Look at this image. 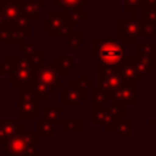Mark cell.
I'll list each match as a JSON object with an SVG mask.
<instances>
[{
  "label": "cell",
  "mask_w": 156,
  "mask_h": 156,
  "mask_svg": "<svg viewBox=\"0 0 156 156\" xmlns=\"http://www.w3.org/2000/svg\"><path fill=\"white\" fill-rule=\"evenodd\" d=\"M92 55L99 59V65L107 67H118L126 58L123 44L112 37L92 38Z\"/></svg>",
  "instance_id": "cell-1"
},
{
  "label": "cell",
  "mask_w": 156,
  "mask_h": 156,
  "mask_svg": "<svg viewBox=\"0 0 156 156\" xmlns=\"http://www.w3.org/2000/svg\"><path fill=\"white\" fill-rule=\"evenodd\" d=\"M40 138L37 130L16 134L5 144V152L10 156H36L37 155V141Z\"/></svg>",
  "instance_id": "cell-2"
},
{
  "label": "cell",
  "mask_w": 156,
  "mask_h": 156,
  "mask_svg": "<svg viewBox=\"0 0 156 156\" xmlns=\"http://www.w3.org/2000/svg\"><path fill=\"white\" fill-rule=\"evenodd\" d=\"M76 22L71 21L66 12H51L43 19V30L48 33L51 38L69 37L76 30Z\"/></svg>",
  "instance_id": "cell-3"
},
{
  "label": "cell",
  "mask_w": 156,
  "mask_h": 156,
  "mask_svg": "<svg viewBox=\"0 0 156 156\" xmlns=\"http://www.w3.org/2000/svg\"><path fill=\"white\" fill-rule=\"evenodd\" d=\"M37 66L30 58H18L15 69L11 74V86L18 89V93L30 90L32 76L37 71Z\"/></svg>",
  "instance_id": "cell-4"
},
{
  "label": "cell",
  "mask_w": 156,
  "mask_h": 156,
  "mask_svg": "<svg viewBox=\"0 0 156 156\" xmlns=\"http://www.w3.org/2000/svg\"><path fill=\"white\" fill-rule=\"evenodd\" d=\"M88 78L81 74L80 80H70L66 86H62V105L63 107H80L88 99Z\"/></svg>",
  "instance_id": "cell-5"
},
{
  "label": "cell",
  "mask_w": 156,
  "mask_h": 156,
  "mask_svg": "<svg viewBox=\"0 0 156 156\" xmlns=\"http://www.w3.org/2000/svg\"><path fill=\"white\" fill-rule=\"evenodd\" d=\"M93 110V125L94 126H104L105 129L114 125L116 121L125 116V105L121 103L111 101L103 105H92Z\"/></svg>",
  "instance_id": "cell-6"
},
{
  "label": "cell",
  "mask_w": 156,
  "mask_h": 156,
  "mask_svg": "<svg viewBox=\"0 0 156 156\" xmlns=\"http://www.w3.org/2000/svg\"><path fill=\"white\" fill-rule=\"evenodd\" d=\"M118 37L123 40L125 45H134L141 38V21L138 18H119L118 19Z\"/></svg>",
  "instance_id": "cell-7"
},
{
  "label": "cell",
  "mask_w": 156,
  "mask_h": 156,
  "mask_svg": "<svg viewBox=\"0 0 156 156\" xmlns=\"http://www.w3.org/2000/svg\"><path fill=\"white\" fill-rule=\"evenodd\" d=\"M0 11L3 15V21H4L3 27H21L19 22L26 15L23 12L21 0H2Z\"/></svg>",
  "instance_id": "cell-8"
},
{
  "label": "cell",
  "mask_w": 156,
  "mask_h": 156,
  "mask_svg": "<svg viewBox=\"0 0 156 156\" xmlns=\"http://www.w3.org/2000/svg\"><path fill=\"white\" fill-rule=\"evenodd\" d=\"M125 83V78L122 77L119 67H107L99 65V85L111 94Z\"/></svg>",
  "instance_id": "cell-9"
},
{
  "label": "cell",
  "mask_w": 156,
  "mask_h": 156,
  "mask_svg": "<svg viewBox=\"0 0 156 156\" xmlns=\"http://www.w3.org/2000/svg\"><path fill=\"white\" fill-rule=\"evenodd\" d=\"M38 100L32 93V90H25L19 93L18 100V118L19 119H37Z\"/></svg>",
  "instance_id": "cell-10"
},
{
  "label": "cell",
  "mask_w": 156,
  "mask_h": 156,
  "mask_svg": "<svg viewBox=\"0 0 156 156\" xmlns=\"http://www.w3.org/2000/svg\"><path fill=\"white\" fill-rule=\"evenodd\" d=\"M36 74H37V77L40 78L41 81H44L48 86H51L55 92H56V89H59L63 86L62 80H60L62 74H60L59 69H58V66L55 62L49 63V65H44V62L40 63V65L37 66Z\"/></svg>",
  "instance_id": "cell-11"
},
{
  "label": "cell",
  "mask_w": 156,
  "mask_h": 156,
  "mask_svg": "<svg viewBox=\"0 0 156 156\" xmlns=\"http://www.w3.org/2000/svg\"><path fill=\"white\" fill-rule=\"evenodd\" d=\"M112 101L121 103L125 107H136L137 105V82L125 81L112 93Z\"/></svg>",
  "instance_id": "cell-12"
},
{
  "label": "cell",
  "mask_w": 156,
  "mask_h": 156,
  "mask_svg": "<svg viewBox=\"0 0 156 156\" xmlns=\"http://www.w3.org/2000/svg\"><path fill=\"white\" fill-rule=\"evenodd\" d=\"M25 125H19L18 119H0V144H7L14 136L25 132Z\"/></svg>",
  "instance_id": "cell-13"
},
{
  "label": "cell",
  "mask_w": 156,
  "mask_h": 156,
  "mask_svg": "<svg viewBox=\"0 0 156 156\" xmlns=\"http://www.w3.org/2000/svg\"><path fill=\"white\" fill-rule=\"evenodd\" d=\"M30 36L22 27H3L0 29V44L7 45H21Z\"/></svg>",
  "instance_id": "cell-14"
},
{
  "label": "cell",
  "mask_w": 156,
  "mask_h": 156,
  "mask_svg": "<svg viewBox=\"0 0 156 156\" xmlns=\"http://www.w3.org/2000/svg\"><path fill=\"white\" fill-rule=\"evenodd\" d=\"M136 59H137V56H126L123 59V62L118 66L119 71H121L122 77L125 78V81H130V82H141V81L144 80V77L141 76L140 71L137 70Z\"/></svg>",
  "instance_id": "cell-15"
},
{
  "label": "cell",
  "mask_w": 156,
  "mask_h": 156,
  "mask_svg": "<svg viewBox=\"0 0 156 156\" xmlns=\"http://www.w3.org/2000/svg\"><path fill=\"white\" fill-rule=\"evenodd\" d=\"M30 90H32V93L36 96V99L37 100H41V101H47V100L51 99L52 94H55L56 92L54 90V89L51 88V86H48L44 81H41L40 78L37 77V74H33L32 76V83H30Z\"/></svg>",
  "instance_id": "cell-16"
},
{
  "label": "cell",
  "mask_w": 156,
  "mask_h": 156,
  "mask_svg": "<svg viewBox=\"0 0 156 156\" xmlns=\"http://www.w3.org/2000/svg\"><path fill=\"white\" fill-rule=\"evenodd\" d=\"M136 56L138 59H143L145 62L151 63L155 69L156 65V49L155 45L151 43H143V44H136Z\"/></svg>",
  "instance_id": "cell-17"
},
{
  "label": "cell",
  "mask_w": 156,
  "mask_h": 156,
  "mask_svg": "<svg viewBox=\"0 0 156 156\" xmlns=\"http://www.w3.org/2000/svg\"><path fill=\"white\" fill-rule=\"evenodd\" d=\"M36 130H37L38 136L41 138H55L56 137V132H55V125L49 122L48 119L37 118L36 119Z\"/></svg>",
  "instance_id": "cell-18"
},
{
  "label": "cell",
  "mask_w": 156,
  "mask_h": 156,
  "mask_svg": "<svg viewBox=\"0 0 156 156\" xmlns=\"http://www.w3.org/2000/svg\"><path fill=\"white\" fill-rule=\"evenodd\" d=\"M21 2H22V7H23V12L32 21L33 19H37L44 7L43 0H21Z\"/></svg>",
  "instance_id": "cell-19"
},
{
  "label": "cell",
  "mask_w": 156,
  "mask_h": 156,
  "mask_svg": "<svg viewBox=\"0 0 156 156\" xmlns=\"http://www.w3.org/2000/svg\"><path fill=\"white\" fill-rule=\"evenodd\" d=\"M112 101V94L100 85L92 88V105H103Z\"/></svg>",
  "instance_id": "cell-20"
},
{
  "label": "cell",
  "mask_w": 156,
  "mask_h": 156,
  "mask_svg": "<svg viewBox=\"0 0 156 156\" xmlns=\"http://www.w3.org/2000/svg\"><path fill=\"white\" fill-rule=\"evenodd\" d=\"M107 132H115L119 136L123 137H130L132 136V121L129 118H122L119 121H116L114 125H111L108 129H105Z\"/></svg>",
  "instance_id": "cell-21"
},
{
  "label": "cell",
  "mask_w": 156,
  "mask_h": 156,
  "mask_svg": "<svg viewBox=\"0 0 156 156\" xmlns=\"http://www.w3.org/2000/svg\"><path fill=\"white\" fill-rule=\"evenodd\" d=\"M60 115H62V105H44L43 107V116L54 125H60V119H62Z\"/></svg>",
  "instance_id": "cell-22"
},
{
  "label": "cell",
  "mask_w": 156,
  "mask_h": 156,
  "mask_svg": "<svg viewBox=\"0 0 156 156\" xmlns=\"http://www.w3.org/2000/svg\"><path fill=\"white\" fill-rule=\"evenodd\" d=\"M55 63H56V66L62 76H69L71 67H73L74 63H76V58L74 56H56Z\"/></svg>",
  "instance_id": "cell-23"
},
{
  "label": "cell",
  "mask_w": 156,
  "mask_h": 156,
  "mask_svg": "<svg viewBox=\"0 0 156 156\" xmlns=\"http://www.w3.org/2000/svg\"><path fill=\"white\" fill-rule=\"evenodd\" d=\"M92 0H55V5L59 8H62V11L70 10L74 7H86L88 3Z\"/></svg>",
  "instance_id": "cell-24"
},
{
  "label": "cell",
  "mask_w": 156,
  "mask_h": 156,
  "mask_svg": "<svg viewBox=\"0 0 156 156\" xmlns=\"http://www.w3.org/2000/svg\"><path fill=\"white\" fill-rule=\"evenodd\" d=\"M81 122L80 118H62L60 127L63 132H81Z\"/></svg>",
  "instance_id": "cell-25"
},
{
  "label": "cell",
  "mask_w": 156,
  "mask_h": 156,
  "mask_svg": "<svg viewBox=\"0 0 156 156\" xmlns=\"http://www.w3.org/2000/svg\"><path fill=\"white\" fill-rule=\"evenodd\" d=\"M16 60L18 58L16 56H7L3 63L0 65V76H8V74H12L14 69H15Z\"/></svg>",
  "instance_id": "cell-26"
},
{
  "label": "cell",
  "mask_w": 156,
  "mask_h": 156,
  "mask_svg": "<svg viewBox=\"0 0 156 156\" xmlns=\"http://www.w3.org/2000/svg\"><path fill=\"white\" fill-rule=\"evenodd\" d=\"M63 12H66V15H67L71 21L76 22V23H80V22H82L83 19L88 18V14L83 12L82 7H74V8H70V10L63 11Z\"/></svg>",
  "instance_id": "cell-27"
},
{
  "label": "cell",
  "mask_w": 156,
  "mask_h": 156,
  "mask_svg": "<svg viewBox=\"0 0 156 156\" xmlns=\"http://www.w3.org/2000/svg\"><path fill=\"white\" fill-rule=\"evenodd\" d=\"M81 36L82 33L80 30H74L70 36L67 37V47L71 51H78L81 49Z\"/></svg>",
  "instance_id": "cell-28"
},
{
  "label": "cell",
  "mask_w": 156,
  "mask_h": 156,
  "mask_svg": "<svg viewBox=\"0 0 156 156\" xmlns=\"http://www.w3.org/2000/svg\"><path fill=\"white\" fill-rule=\"evenodd\" d=\"M141 36L143 37H154L156 34V25L147 19L141 18Z\"/></svg>",
  "instance_id": "cell-29"
},
{
  "label": "cell",
  "mask_w": 156,
  "mask_h": 156,
  "mask_svg": "<svg viewBox=\"0 0 156 156\" xmlns=\"http://www.w3.org/2000/svg\"><path fill=\"white\" fill-rule=\"evenodd\" d=\"M125 2V12L130 14V16L137 18V8L143 7V0H123Z\"/></svg>",
  "instance_id": "cell-30"
},
{
  "label": "cell",
  "mask_w": 156,
  "mask_h": 156,
  "mask_svg": "<svg viewBox=\"0 0 156 156\" xmlns=\"http://www.w3.org/2000/svg\"><path fill=\"white\" fill-rule=\"evenodd\" d=\"M136 66H137V70L140 71V74L143 77H145L147 74L149 73V71L154 69V66L151 65V63H148V62H145V60H143V59H136Z\"/></svg>",
  "instance_id": "cell-31"
},
{
  "label": "cell",
  "mask_w": 156,
  "mask_h": 156,
  "mask_svg": "<svg viewBox=\"0 0 156 156\" xmlns=\"http://www.w3.org/2000/svg\"><path fill=\"white\" fill-rule=\"evenodd\" d=\"M143 18L156 25V8H143Z\"/></svg>",
  "instance_id": "cell-32"
},
{
  "label": "cell",
  "mask_w": 156,
  "mask_h": 156,
  "mask_svg": "<svg viewBox=\"0 0 156 156\" xmlns=\"http://www.w3.org/2000/svg\"><path fill=\"white\" fill-rule=\"evenodd\" d=\"M18 49L22 52H25V55H29V54H33V52L37 51V48H36V44L34 43H30V44H21V45H18Z\"/></svg>",
  "instance_id": "cell-33"
},
{
  "label": "cell",
  "mask_w": 156,
  "mask_h": 156,
  "mask_svg": "<svg viewBox=\"0 0 156 156\" xmlns=\"http://www.w3.org/2000/svg\"><path fill=\"white\" fill-rule=\"evenodd\" d=\"M143 8H156V0H143Z\"/></svg>",
  "instance_id": "cell-34"
},
{
  "label": "cell",
  "mask_w": 156,
  "mask_h": 156,
  "mask_svg": "<svg viewBox=\"0 0 156 156\" xmlns=\"http://www.w3.org/2000/svg\"><path fill=\"white\" fill-rule=\"evenodd\" d=\"M148 123H149V125H152V126H154L155 129H156V115L154 116V118H151V119H149V121H148Z\"/></svg>",
  "instance_id": "cell-35"
},
{
  "label": "cell",
  "mask_w": 156,
  "mask_h": 156,
  "mask_svg": "<svg viewBox=\"0 0 156 156\" xmlns=\"http://www.w3.org/2000/svg\"><path fill=\"white\" fill-rule=\"evenodd\" d=\"M3 25H4V21H3V15H2V11H0V29L3 27Z\"/></svg>",
  "instance_id": "cell-36"
},
{
  "label": "cell",
  "mask_w": 156,
  "mask_h": 156,
  "mask_svg": "<svg viewBox=\"0 0 156 156\" xmlns=\"http://www.w3.org/2000/svg\"><path fill=\"white\" fill-rule=\"evenodd\" d=\"M155 99H156V82H155Z\"/></svg>",
  "instance_id": "cell-37"
},
{
  "label": "cell",
  "mask_w": 156,
  "mask_h": 156,
  "mask_svg": "<svg viewBox=\"0 0 156 156\" xmlns=\"http://www.w3.org/2000/svg\"><path fill=\"white\" fill-rule=\"evenodd\" d=\"M155 70H156V65H155Z\"/></svg>",
  "instance_id": "cell-38"
},
{
  "label": "cell",
  "mask_w": 156,
  "mask_h": 156,
  "mask_svg": "<svg viewBox=\"0 0 156 156\" xmlns=\"http://www.w3.org/2000/svg\"><path fill=\"white\" fill-rule=\"evenodd\" d=\"M0 4H2V0H0Z\"/></svg>",
  "instance_id": "cell-39"
}]
</instances>
